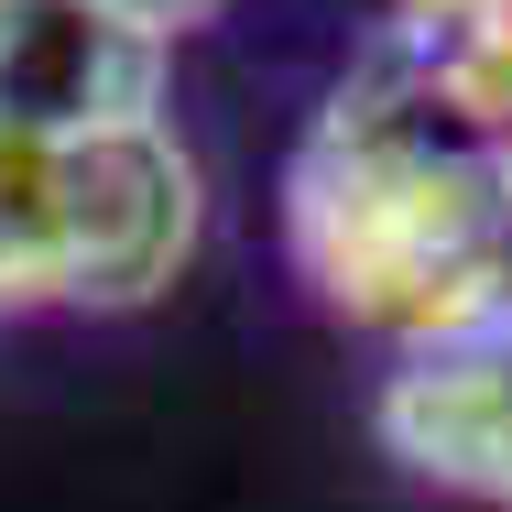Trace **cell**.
<instances>
[{
    "mask_svg": "<svg viewBox=\"0 0 512 512\" xmlns=\"http://www.w3.org/2000/svg\"><path fill=\"white\" fill-rule=\"evenodd\" d=\"M284 262L382 360L512 316V186L447 120L414 22H393L284 153Z\"/></svg>",
    "mask_w": 512,
    "mask_h": 512,
    "instance_id": "6da1fadb",
    "label": "cell"
},
{
    "mask_svg": "<svg viewBox=\"0 0 512 512\" xmlns=\"http://www.w3.org/2000/svg\"><path fill=\"white\" fill-rule=\"evenodd\" d=\"M207 240V175L175 120L77 153L0 142V327L22 316H142Z\"/></svg>",
    "mask_w": 512,
    "mask_h": 512,
    "instance_id": "7a4b0ae2",
    "label": "cell"
},
{
    "mask_svg": "<svg viewBox=\"0 0 512 512\" xmlns=\"http://www.w3.org/2000/svg\"><path fill=\"white\" fill-rule=\"evenodd\" d=\"M175 120V44L120 0H0V142L77 153Z\"/></svg>",
    "mask_w": 512,
    "mask_h": 512,
    "instance_id": "3957f363",
    "label": "cell"
},
{
    "mask_svg": "<svg viewBox=\"0 0 512 512\" xmlns=\"http://www.w3.org/2000/svg\"><path fill=\"white\" fill-rule=\"evenodd\" d=\"M371 436L404 480L447 491V502H480V512H512V316L458 338V349L382 360Z\"/></svg>",
    "mask_w": 512,
    "mask_h": 512,
    "instance_id": "277c9868",
    "label": "cell"
},
{
    "mask_svg": "<svg viewBox=\"0 0 512 512\" xmlns=\"http://www.w3.org/2000/svg\"><path fill=\"white\" fill-rule=\"evenodd\" d=\"M120 11H131V22H153L164 44H186V33H197V22H218L229 0H120Z\"/></svg>",
    "mask_w": 512,
    "mask_h": 512,
    "instance_id": "5b68a950",
    "label": "cell"
}]
</instances>
